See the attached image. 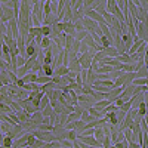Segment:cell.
<instances>
[{"mask_svg": "<svg viewBox=\"0 0 148 148\" xmlns=\"http://www.w3.org/2000/svg\"><path fill=\"white\" fill-rule=\"evenodd\" d=\"M0 19H2V24H8L9 21L15 19V12H14V8L8 6L5 0H2V9H0Z\"/></svg>", "mask_w": 148, "mask_h": 148, "instance_id": "6da1fadb", "label": "cell"}, {"mask_svg": "<svg viewBox=\"0 0 148 148\" xmlns=\"http://www.w3.org/2000/svg\"><path fill=\"white\" fill-rule=\"evenodd\" d=\"M53 135H55V138H56L58 142H62V141L68 139V130L62 125H56L53 127Z\"/></svg>", "mask_w": 148, "mask_h": 148, "instance_id": "7a4b0ae2", "label": "cell"}, {"mask_svg": "<svg viewBox=\"0 0 148 148\" xmlns=\"http://www.w3.org/2000/svg\"><path fill=\"white\" fill-rule=\"evenodd\" d=\"M79 61H80V65H82L83 70H90L92 64H93V55H90L89 52L83 53V55L79 53Z\"/></svg>", "mask_w": 148, "mask_h": 148, "instance_id": "3957f363", "label": "cell"}, {"mask_svg": "<svg viewBox=\"0 0 148 148\" xmlns=\"http://www.w3.org/2000/svg\"><path fill=\"white\" fill-rule=\"evenodd\" d=\"M114 47L119 51V53H120V55H123V53H127L126 45H125V42H123V39H121V34H119V33L114 36Z\"/></svg>", "mask_w": 148, "mask_h": 148, "instance_id": "277c9868", "label": "cell"}, {"mask_svg": "<svg viewBox=\"0 0 148 148\" xmlns=\"http://www.w3.org/2000/svg\"><path fill=\"white\" fill-rule=\"evenodd\" d=\"M77 141L79 142H83L86 145H89V147H99V148H102V144L98 142L95 139V136H83V135H79V139Z\"/></svg>", "mask_w": 148, "mask_h": 148, "instance_id": "5b68a950", "label": "cell"}, {"mask_svg": "<svg viewBox=\"0 0 148 148\" xmlns=\"http://www.w3.org/2000/svg\"><path fill=\"white\" fill-rule=\"evenodd\" d=\"M93 71L98 73V74H110V73L116 71V68L111 67V65H98L96 68H93Z\"/></svg>", "mask_w": 148, "mask_h": 148, "instance_id": "8992f818", "label": "cell"}, {"mask_svg": "<svg viewBox=\"0 0 148 148\" xmlns=\"http://www.w3.org/2000/svg\"><path fill=\"white\" fill-rule=\"evenodd\" d=\"M104 53H105V56H107V58H113V59H116V58H119V56H120L119 51H117V49H116L114 46H110V47L104 49Z\"/></svg>", "mask_w": 148, "mask_h": 148, "instance_id": "52a82bcc", "label": "cell"}, {"mask_svg": "<svg viewBox=\"0 0 148 148\" xmlns=\"http://www.w3.org/2000/svg\"><path fill=\"white\" fill-rule=\"evenodd\" d=\"M121 39H123V42H125L126 49H127V52H129V49H130V47L133 46V43H135L133 37H132L129 33H121Z\"/></svg>", "mask_w": 148, "mask_h": 148, "instance_id": "ba28073f", "label": "cell"}, {"mask_svg": "<svg viewBox=\"0 0 148 148\" xmlns=\"http://www.w3.org/2000/svg\"><path fill=\"white\" fill-rule=\"evenodd\" d=\"M105 138H107V135H105V132H104V126L96 127V129H95V139H96L98 142L102 144Z\"/></svg>", "mask_w": 148, "mask_h": 148, "instance_id": "9c48e42d", "label": "cell"}, {"mask_svg": "<svg viewBox=\"0 0 148 148\" xmlns=\"http://www.w3.org/2000/svg\"><path fill=\"white\" fill-rule=\"evenodd\" d=\"M68 68H70V71H73V73H77V74H80V71L83 70V68H82V65H80V61H79V59L70 61Z\"/></svg>", "mask_w": 148, "mask_h": 148, "instance_id": "30bf717a", "label": "cell"}, {"mask_svg": "<svg viewBox=\"0 0 148 148\" xmlns=\"http://www.w3.org/2000/svg\"><path fill=\"white\" fill-rule=\"evenodd\" d=\"M31 120L36 123V125H43L45 123V116H43L42 111H37V113H34L31 116Z\"/></svg>", "mask_w": 148, "mask_h": 148, "instance_id": "8fae6325", "label": "cell"}, {"mask_svg": "<svg viewBox=\"0 0 148 148\" xmlns=\"http://www.w3.org/2000/svg\"><path fill=\"white\" fill-rule=\"evenodd\" d=\"M68 74H70V68L65 67V65H61V67L55 68V76L64 77V76H68Z\"/></svg>", "mask_w": 148, "mask_h": 148, "instance_id": "7c38bea8", "label": "cell"}, {"mask_svg": "<svg viewBox=\"0 0 148 148\" xmlns=\"http://www.w3.org/2000/svg\"><path fill=\"white\" fill-rule=\"evenodd\" d=\"M113 102L111 101H108V99H102V101H98L95 105H93V108H96V110H99V111H104L108 105H111Z\"/></svg>", "mask_w": 148, "mask_h": 148, "instance_id": "4fadbf2b", "label": "cell"}, {"mask_svg": "<svg viewBox=\"0 0 148 148\" xmlns=\"http://www.w3.org/2000/svg\"><path fill=\"white\" fill-rule=\"evenodd\" d=\"M144 43H145V42H144V40H141V39H139V40H135L133 46H132V47L129 49V52H127V53H129V55H133V53H136V52L139 51V47H141V46H142Z\"/></svg>", "mask_w": 148, "mask_h": 148, "instance_id": "5bb4252c", "label": "cell"}, {"mask_svg": "<svg viewBox=\"0 0 148 148\" xmlns=\"http://www.w3.org/2000/svg\"><path fill=\"white\" fill-rule=\"evenodd\" d=\"M37 79H39V74H37V73H31V71H30V73L27 74V76L22 79V80L25 82V84H27V83H36V82H37Z\"/></svg>", "mask_w": 148, "mask_h": 148, "instance_id": "9a60e30c", "label": "cell"}, {"mask_svg": "<svg viewBox=\"0 0 148 148\" xmlns=\"http://www.w3.org/2000/svg\"><path fill=\"white\" fill-rule=\"evenodd\" d=\"M67 36H76L77 30H76V25H74V22H67V27H65V31H64Z\"/></svg>", "mask_w": 148, "mask_h": 148, "instance_id": "2e32d148", "label": "cell"}, {"mask_svg": "<svg viewBox=\"0 0 148 148\" xmlns=\"http://www.w3.org/2000/svg\"><path fill=\"white\" fill-rule=\"evenodd\" d=\"M96 119L89 113V111H83V114H82V121H84L86 125H89V123H92V121H95Z\"/></svg>", "mask_w": 148, "mask_h": 148, "instance_id": "e0dca14e", "label": "cell"}, {"mask_svg": "<svg viewBox=\"0 0 148 148\" xmlns=\"http://www.w3.org/2000/svg\"><path fill=\"white\" fill-rule=\"evenodd\" d=\"M147 114H148V108H147V104H145V101H144V102H141L139 107H138V116H139L141 119H144Z\"/></svg>", "mask_w": 148, "mask_h": 148, "instance_id": "ac0fdd59", "label": "cell"}, {"mask_svg": "<svg viewBox=\"0 0 148 148\" xmlns=\"http://www.w3.org/2000/svg\"><path fill=\"white\" fill-rule=\"evenodd\" d=\"M14 142H15L14 138L5 136V138L2 139V147H3V148H14Z\"/></svg>", "mask_w": 148, "mask_h": 148, "instance_id": "d6986e66", "label": "cell"}, {"mask_svg": "<svg viewBox=\"0 0 148 148\" xmlns=\"http://www.w3.org/2000/svg\"><path fill=\"white\" fill-rule=\"evenodd\" d=\"M119 62H121V64H133L132 62V56L129 55V53H123V55H120L119 58H116Z\"/></svg>", "mask_w": 148, "mask_h": 148, "instance_id": "ffe728a7", "label": "cell"}, {"mask_svg": "<svg viewBox=\"0 0 148 148\" xmlns=\"http://www.w3.org/2000/svg\"><path fill=\"white\" fill-rule=\"evenodd\" d=\"M74 42H76V39H74V37L73 36H67L65 37V51H71V49H73V46H74Z\"/></svg>", "mask_w": 148, "mask_h": 148, "instance_id": "44dd1931", "label": "cell"}, {"mask_svg": "<svg viewBox=\"0 0 148 148\" xmlns=\"http://www.w3.org/2000/svg\"><path fill=\"white\" fill-rule=\"evenodd\" d=\"M43 73H45V76H47V77H53L55 76V70H53L52 65H45L43 64Z\"/></svg>", "mask_w": 148, "mask_h": 148, "instance_id": "7402d4cb", "label": "cell"}, {"mask_svg": "<svg viewBox=\"0 0 148 148\" xmlns=\"http://www.w3.org/2000/svg\"><path fill=\"white\" fill-rule=\"evenodd\" d=\"M136 79H148V68H145V65L136 71Z\"/></svg>", "mask_w": 148, "mask_h": 148, "instance_id": "603a6c76", "label": "cell"}, {"mask_svg": "<svg viewBox=\"0 0 148 148\" xmlns=\"http://www.w3.org/2000/svg\"><path fill=\"white\" fill-rule=\"evenodd\" d=\"M9 84H12L9 74H8V71H3L2 70V86H9Z\"/></svg>", "mask_w": 148, "mask_h": 148, "instance_id": "cb8c5ba5", "label": "cell"}, {"mask_svg": "<svg viewBox=\"0 0 148 148\" xmlns=\"http://www.w3.org/2000/svg\"><path fill=\"white\" fill-rule=\"evenodd\" d=\"M96 12H98V14H99V15L104 18V15L107 14V2H101V3H99V6L96 8Z\"/></svg>", "mask_w": 148, "mask_h": 148, "instance_id": "d4e9b609", "label": "cell"}, {"mask_svg": "<svg viewBox=\"0 0 148 148\" xmlns=\"http://www.w3.org/2000/svg\"><path fill=\"white\" fill-rule=\"evenodd\" d=\"M36 62H37V56H33V58H28V59H27V64H25V68H27L28 71H31V70L34 68V65H36Z\"/></svg>", "mask_w": 148, "mask_h": 148, "instance_id": "484cf974", "label": "cell"}, {"mask_svg": "<svg viewBox=\"0 0 148 148\" xmlns=\"http://www.w3.org/2000/svg\"><path fill=\"white\" fill-rule=\"evenodd\" d=\"M79 139V132L74 129V130H68V141L70 142H76Z\"/></svg>", "mask_w": 148, "mask_h": 148, "instance_id": "4316f807", "label": "cell"}, {"mask_svg": "<svg viewBox=\"0 0 148 148\" xmlns=\"http://www.w3.org/2000/svg\"><path fill=\"white\" fill-rule=\"evenodd\" d=\"M43 10H45V18H46V16H49V15H52L51 0H46V2H45V8H43Z\"/></svg>", "mask_w": 148, "mask_h": 148, "instance_id": "83f0119b", "label": "cell"}, {"mask_svg": "<svg viewBox=\"0 0 148 148\" xmlns=\"http://www.w3.org/2000/svg\"><path fill=\"white\" fill-rule=\"evenodd\" d=\"M0 108H2V114H12V113H15L9 104H2V105H0Z\"/></svg>", "mask_w": 148, "mask_h": 148, "instance_id": "f1b7e54d", "label": "cell"}, {"mask_svg": "<svg viewBox=\"0 0 148 148\" xmlns=\"http://www.w3.org/2000/svg\"><path fill=\"white\" fill-rule=\"evenodd\" d=\"M42 113H43V116H45V117H51V116H53V114H55V110H53V107H52V105H47V107L42 111Z\"/></svg>", "mask_w": 148, "mask_h": 148, "instance_id": "f546056e", "label": "cell"}, {"mask_svg": "<svg viewBox=\"0 0 148 148\" xmlns=\"http://www.w3.org/2000/svg\"><path fill=\"white\" fill-rule=\"evenodd\" d=\"M40 34H42V28H39V27H31L28 36H31V37H34V39H36V37L40 36Z\"/></svg>", "mask_w": 148, "mask_h": 148, "instance_id": "4dcf8cb0", "label": "cell"}, {"mask_svg": "<svg viewBox=\"0 0 148 148\" xmlns=\"http://www.w3.org/2000/svg\"><path fill=\"white\" fill-rule=\"evenodd\" d=\"M68 121V113H64V114H59V120H58V125H62L65 126Z\"/></svg>", "mask_w": 148, "mask_h": 148, "instance_id": "1f68e13d", "label": "cell"}, {"mask_svg": "<svg viewBox=\"0 0 148 148\" xmlns=\"http://www.w3.org/2000/svg\"><path fill=\"white\" fill-rule=\"evenodd\" d=\"M42 34H43L45 37H51V34H52V27L43 25V27H42Z\"/></svg>", "mask_w": 148, "mask_h": 148, "instance_id": "d6a6232c", "label": "cell"}, {"mask_svg": "<svg viewBox=\"0 0 148 148\" xmlns=\"http://www.w3.org/2000/svg\"><path fill=\"white\" fill-rule=\"evenodd\" d=\"M123 133H125L126 141L132 142V139H133V132H132V129H125V130H123Z\"/></svg>", "mask_w": 148, "mask_h": 148, "instance_id": "836d02e7", "label": "cell"}, {"mask_svg": "<svg viewBox=\"0 0 148 148\" xmlns=\"http://www.w3.org/2000/svg\"><path fill=\"white\" fill-rule=\"evenodd\" d=\"M121 111H125V113H129V111L132 110V101H127V102H125L121 105V108H120Z\"/></svg>", "mask_w": 148, "mask_h": 148, "instance_id": "e575fe53", "label": "cell"}, {"mask_svg": "<svg viewBox=\"0 0 148 148\" xmlns=\"http://www.w3.org/2000/svg\"><path fill=\"white\" fill-rule=\"evenodd\" d=\"M2 55H8V56H10V47L3 42L2 43Z\"/></svg>", "mask_w": 148, "mask_h": 148, "instance_id": "d590c367", "label": "cell"}, {"mask_svg": "<svg viewBox=\"0 0 148 148\" xmlns=\"http://www.w3.org/2000/svg\"><path fill=\"white\" fill-rule=\"evenodd\" d=\"M80 79H82L83 84H88V70H82L80 71Z\"/></svg>", "mask_w": 148, "mask_h": 148, "instance_id": "8d00e7d4", "label": "cell"}, {"mask_svg": "<svg viewBox=\"0 0 148 148\" xmlns=\"http://www.w3.org/2000/svg\"><path fill=\"white\" fill-rule=\"evenodd\" d=\"M61 144V147H64V148H73V142H70L68 139H65V141H62V142H59Z\"/></svg>", "mask_w": 148, "mask_h": 148, "instance_id": "74e56055", "label": "cell"}, {"mask_svg": "<svg viewBox=\"0 0 148 148\" xmlns=\"http://www.w3.org/2000/svg\"><path fill=\"white\" fill-rule=\"evenodd\" d=\"M65 129H67V130H74V129H76V123H73V121H67Z\"/></svg>", "mask_w": 148, "mask_h": 148, "instance_id": "f35d334b", "label": "cell"}, {"mask_svg": "<svg viewBox=\"0 0 148 148\" xmlns=\"http://www.w3.org/2000/svg\"><path fill=\"white\" fill-rule=\"evenodd\" d=\"M114 104H116V105H117L119 108H121V105L125 104V101H123L121 98H119V99H116V101H114Z\"/></svg>", "mask_w": 148, "mask_h": 148, "instance_id": "ab89813d", "label": "cell"}, {"mask_svg": "<svg viewBox=\"0 0 148 148\" xmlns=\"http://www.w3.org/2000/svg\"><path fill=\"white\" fill-rule=\"evenodd\" d=\"M144 120H145V123H147V126H148V114H147V116L144 117Z\"/></svg>", "mask_w": 148, "mask_h": 148, "instance_id": "60d3db41", "label": "cell"}]
</instances>
